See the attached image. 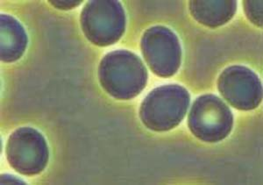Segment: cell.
<instances>
[{
    "label": "cell",
    "instance_id": "6da1fadb",
    "mask_svg": "<svg viewBox=\"0 0 263 185\" xmlns=\"http://www.w3.org/2000/svg\"><path fill=\"white\" fill-rule=\"evenodd\" d=\"M99 78L106 92L120 100L134 99L147 84V71L142 61L128 50H115L102 59Z\"/></svg>",
    "mask_w": 263,
    "mask_h": 185
},
{
    "label": "cell",
    "instance_id": "7a4b0ae2",
    "mask_svg": "<svg viewBox=\"0 0 263 185\" xmlns=\"http://www.w3.org/2000/svg\"><path fill=\"white\" fill-rule=\"evenodd\" d=\"M191 96L179 84H165L151 90L140 108V118L153 131H170L184 119Z\"/></svg>",
    "mask_w": 263,
    "mask_h": 185
},
{
    "label": "cell",
    "instance_id": "3957f363",
    "mask_svg": "<svg viewBox=\"0 0 263 185\" xmlns=\"http://www.w3.org/2000/svg\"><path fill=\"white\" fill-rule=\"evenodd\" d=\"M81 27L87 39L100 47L112 45L126 29V13L114 0L90 1L81 13Z\"/></svg>",
    "mask_w": 263,
    "mask_h": 185
},
{
    "label": "cell",
    "instance_id": "277c9868",
    "mask_svg": "<svg viewBox=\"0 0 263 185\" xmlns=\"http://www.w3.org/2000/svg\"><path fill=\"white\" fill-rule=\"evenodd\" d=\"M189 128L200 140L215 143L224 140L233 129L230 108L213 94L197 98L189 114Z\"/></svg>",
    "mask_w": 263,
    "mask_h": 185
},
{
    "label": "cell",
    "instance_id": "5b68a950",
    "mask_svg": "<svg viewBox=\"0 0 263 185\" xmlns=\"http://www.w3.org/2000/svg\"><path fill=\"white\" fill-rule=\"evenodd\" d=\"M6 157L11 167L24 176L42 172L48 161V146L44 136L32 127H21L7 140Z\"/></svg>",
    "mask_w": 263,
    "mask_h": 185
},
{
    "label": "cell",
    "instance_id": "8992f818",
    "mask_svg": "<svg viewBox=\"0 0 263 185\" xmlns=\"http://www.w3.org/2000/svg\"><path fill=\"white\" fill-rule=\"evenodd\" d=\"M141 51L150 69L161 78H170L179 69L182 49L177 36L166 27H150L141 38Z\"/></svg>",
    "mask_w": 263,
    "mask_h": 185
},
{
    "label": "cell",
    "instance_id": "52a82bcc",
    "mask_svg": "<svg viewBox=\"0 0 263 185\" xmlns=\"http://www.w3.org/2000/svg\"><path fill=\"white\" fill-rule=\"evenodd\" d=\"M218 88L223 98L238 110H254L262 100L260 79L244 66L233 65L224 69L218 78Z\"/></svg>",
    "mask_w": 263,
    "mask_h": 185
},
{
    "label": "cell",
    "instance_id": "ba28073f",
    "mask_svg": "<svg viewBox=\"0 0 263 185\" xmlns=\"http://www.w3.org/2000/svg\"><path fill=\"white\" fill-rule=\"evenodd\" d=\"M190 10L193 18L200 24L218 27L227 24L235 14L236 1H191Z\"/></svg>",
    "mask_w": 263,
    "mask_h": 185
},
{
    "label": "cell",
    "instance_id": "9c48e42d",
    "mask_svg": "<svg viewBox=\"0 0 263 185\" xmlns=\"http://www.w3.org/2000/svg\"><path fill=\"white\" fill-rule=\"evenodd\" d=\"M27 35L24 27L10 15H1V60L12 63L24 54Z\"/></svg>",
    "mask_w": 263,
    "mask_h": 185
},
{
    "label": "cell",
    "instance_id": "30bf717a",
    "mask_svg": "<svg viewBox=\"0 0 263 185\" xmlns=\"http://www.w3.org/2000/svg\"><path fill=\"white\" fill-rule=\"evenodd\" d=\"M246 15L257 27L262 26V1H244Z\"/></svg>",
    "mask_w": 263,
    "mask_h": 185
},
{
    "label": "cell",
    "instance_id": "8fae6325",
    "mask_svg": "<svg viewBox=\"0 0 263 185\" xmlns=\"http://www.w3.org/2000/svg\"><path fill=\"white\" fill-rule=\"evenodd\" d=\"M49 3L52 5V6H54V7H57L58 9L60 10H70L72 8H74V7H77V6H79V5H81L82 0H66V1H57V0H54V1H48Z\"/></svg>",
    "mask_w": 263,
    "mask_h": 185
},
{
    "label": "cell",
    "instance_id": "7c38bea8",
    "mask_svg": "<svg viewBox=\"0 0 263 185\" xmlns=\"http://www.w3.org/2000/svg\"><path fill=\"white\" fill-rule=\"evenodd\" d=\"M25 184V182L18 179L16 176L11 175H2L1 176V184Z\"/></svg>",
    "mask_w": 263,
    "mask_h": 185
}]
</instances>
